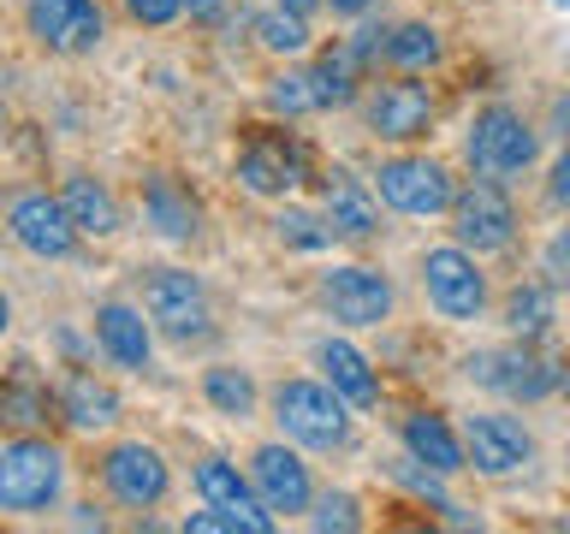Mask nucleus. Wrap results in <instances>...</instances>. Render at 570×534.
<instances>
[{
    "mask_svg": "<svg viewBox=\"0 0 570 534\" xmlns=\"http://www.w3.org/2000/svg\"><path fill=\"white\" fill-rule=\"evenodd\" d=\"M267 409H274L279 434L303 445V452H345L356 434L351 404L338 398L333 380H309V374H285V380L267 392Z\"/></svg>",
    "mask_w": 570,
    "mask_h": 534,
    "instance_id": "f257e3e1",
    "label": "nucleus"
},
{
    "mask_svg": "<svg viewBox=\"0 0 570 534\" xmlns=\"http://www.w3.org/2000/svg\"><path fill=\"white\" fill-rule=\"evenodd\" d=\"M463 160H470V172L505 185V178H523L541 160V131L511 101H488L470 119V131H463Z\"/></svg>",
    "mask_w": 570,
    "mask_h": 534,
    "instance_id": "f03ea898",
    "label": "nucleus"
},
{
    "mask_svg": "<svg viewBox=\"0 0 570 534\" xmlns=\"http://www.w3.org/2000/svg\"><path fill=\"white\" fill-rule=\"evenodd\" d=\"M66 493V452L42 434H18L0 445V511L36 516L53 511Z\"/></svg>",
    "mask_w": 570,
    "mask_h": 534,
    "instance_id": "7ed1b4c3",
    "label": "nucleus"
},
{
    "mask_svg": "<svg viewBox=\"0 0 570 534\" xmlns=\"http://www.w3.org/2000/svg\"><path fill=\"white\" fill-rule=\"evenodd\" d=\"M463 374H470L475 386L499 392V398H511V404H541L547 392L564 386V363H552L541 350V338H517L505 350H475L470 363H463Z\"/></svg>",
    "mask_w": 570,
    "mask_h": 534,
    "instance_id": "20e7f679",
    "label": "nucleus"
},
{
    "mask_svg": "<svg viewBox=\"0 0 570 534\" xmlns=\"http://www.w3.org/2000/svg\"><path fill=\"white\" fill-rule=\"evenodd\" d=\"M422 291H428V309L440 320H481L488 315V274H481V256L463 244H440V249H422Z\"/></svg>",
    "mask_w": 570,
    "mask_h": 534,
    "instance_id": "39448f33",
    "label": "nucleus"
},
{
    "mask_svg": "<svg viewBox=\"0 0 570 534\" xmlns=\"http://www.w3.org/2000/svg\"><path fill=\"white\" fill-rule=\"evenodd\" d=\"M315 303L321 315L338 320V327H386L392 309H399V291H392V279L381 267H363V261H338L327 274L315 279Z\"/></svg>",
    "mask_w": 570,
    "mask_h": 534,
    "instance_id": "423d86ee",
    "label": "nucleus"
},
{
    "mask_svg": "<svg viewBox=\"0 0 570 534\" xmlns=\"http://www.w3.org/2000/svg\"><path fill=\"white\" fill-rule=\"evenodd\" d=\"M445 220H452V244L475 249V256H499V249L517 244V208L499 178H481L470 172L452 196V208H445Z\"/></svg>",
    "mask_w": 570,
    "mask_h": 534,
    "instance_id": "0eeeda50",
    "label": "nucleus"
},
{
    "mask_svg": "<svg viewBox=\"0 0 570 534\" xmlns=\"http://www.w3.org/2000/svg\"><path fill=\"white\" fill-rule=\"evenodd\" d=\"M374 196H381L392 214L434 220V214L452 208L458 178L445 172V160H434V155H386L381 167H374Z\"/></svg>",
    "mask_w": 570,
    "mask_h": 534,
    "instance_id": "6e6552de",
    "label": "nucleus"
},
{
    "mask_svg": "<svg viewBox=\"0 0 570 534\" xmlns=\"http://www.w3.org/2000/svg\"><path fill=\"white\" fill-rule=\"evenodd\" d=\"M142 315L155 320L160 338L173 345H203L214 333V309H208V291L196 274H178V267H155L142 279Z\"/></svg>",
    "mask_w": 570,
    "mask_h": 534,
    "instance_id": "1a4fd4ad",
    "label": "nucleus"
},
{
    "mask_svg": "<svg viewBox=\"0 0 570 534\" xmlns=\"http://www.w3.org/2000/svg\"><path fill=\"white\" fill-rule=\"evenodd\" d=\"M101 487L125 511H155V505H167V493H173V469H167V457H160V445L119 439L101 452Z\"/></svg>",
    "mask_w": 570,
    "mask_h": 534,
    "instance_id": "9d476101",
    "label": "nucleus"
},
{
    "mask_svg": "<svg viewBox=\"0 0 570 534\" xmlns=\"http://www.w3.org/2000/svg\"><path fill=\"white\" fill-rule=\"evenodd\" d=\"M434 113H440V101H434V89H428V83H416V71H399V78L374 83L363 96V125L381 142H416V137H428Z\"/></svg>",
    "mask_w": 570,
    "mask_h": 534,
    "instance_id": "9b49d317",
    "label": "nucleus"
},
{
    "mask_svg": "<svg viewBox=\"0 0 570 534\" xmlns=\"http://www.w3.org/2000/svg\"><path fill=\"white\" fill-rule=\"evenodd\" d=\"M458 434H463V452H470V469L488 481H505L534 463V434L505 409H475V416H463Z\"/></svg>",
    "mask_w": 570,
    "mask_h": 534,
    "instance_id": "f8f14e48",
    "label": "nucleus"
},
{
    "mask_svg": "<svg viewBox=\"0 0 570 534\" xmlns=\"http://www.w3.org/2000/svg\"><path fill=\"white\" fill-rule=\"evenodd\" d=\"M7 231H12V244L30 249L36 261H66L71 249H78V238H83V231L71 226L66 202L48 196V190H18L7 202Z\"/></svg>",
    "mask_w": 570,
    "mask_h": 534,
    "instance_id": "ddd939ff",
    "label": "nucleus"
},
{
    "mask_svg": "<svg viewBox=\"0 0 570 534\" xmlns=\"http://www.w3.org/2000/svg\"><path fill=\"white\" fill-rule=\"evenodd\" d=\"M249 481H256L262 505L274 516H309L315 505V481H309V463L297 457L292 439H267L249 452Z\"/></svg>",
    "mask_w": 570,
    "mask_h": 534,
    "instance_id": "4468645a",
    "label": "nucleus"
},
{
    "mask_svg": "<svg viewBox=\"0 0 570 534\" xmlns=\"http://www.w3.org/2000/svg\"><path fill=\"white\" fill-rule=\"evenodd\" d=\"M24 24L36 36V48H48V53H89L107 36V18L96 0H30Z\"/></svg>",
    "mask_w": 570,
    "mask_h": 534,
    "instance_id": "2eb2a0df",
    "label": "nucleus"
},
{
    "mask_svg": "<svg viewBox=\"0 0 570 534\" xmlns=\"http://www.w3.org/2000/svg\"><path fill=\"white\" fill-rule=\"evenodd\" d=\"M321 220L333 226L338 244H368L381 231V196L351 167H327L321 172Z\"/></svg>",
    "mask_w": 570,
    "mask_h": 534,
    "instance_id": "dca6fc26",
    "label": "nucleus"
},
{
    "mask_svg": "<svg viewBox=\"0 0 570 534\" xmlns=\"http://www.w3.org/2000/svg\"><path fill=\"white\" fill-rule=\"evenodd\" d=\"M196 493H203V505H220V511H232L244 523V534H274V523L279 516L262 505V493H256V481H249L232 457H203L196 463Z\"/></svg>",
    "mask_w": 570,
    "mask_h": 534,
    "instance_id": "f3484780",
    "label": "nucleus"
},
{
    "mask_svg": "<svg viewBox=\"0 0 570 534\" xmlns=\"http://www.w3.org/2000/svg\"><path fill=\"white\" fill-rule=\"evenodd\" d=\"M96 345L114 368L142 374L155 363V320L142 315V303H96Z\"/></svg>",
    "mask_w": 570,
    "mask_h": 534,
    "instance_id": "a211bd4d",
    "label": "nucleus"
},
{
    "mask_svg": "<svg viewBox=\"0 0 570 534\" xmlns=\"http://www.w3.org/2000/svg\"><path fill=\"white\" fill-rule=\"evenodd\" d=\"M142 220H149L167 244H190L203 231V202L190 196V185H178L173 172L142 178Z\"/></svg>",
    "mask_w": 570,
    "mask_h": 534,
    "instance_id": "6ab92c4d",
    "label": "nucleus"
},
{
    "mask_svg": "<svg viewBox=\"0 0 570 534\" xmlns=\"http://www.w3.org/2000/svg\"><path fill=\"white\" fill-rule=\"evenodd\" d=\"M399 439H404L410 457L428 463V469H440V475H463V469H470L463 434L440 416V409H410V416L399 422Z\"/></svg>",
    "mask_w": 570,
    "mask_h": 534,
    "instance_id": "aec40b11",
    "label": "nucleus"
},
{
    "mask_svg": "<svg viewBox=\"0 0 570 534\" xmlns=\"http://www.w3.org/2000/svg\"><path fill=\"white\" fill-rule=\"evenodd\" d=\"M315 363H321V374L338 386V398H345L351 409H374V404H381V374H374V363L351 345V338H321Z\"/></svg>",
    "mask_w": 570,
    "mask_h": 534,
    "instance_id": "412c9836",
    "label": "nucleus"
},
{
    "mask_svg": "<svg viewBox=\"0 0 570 534\" xmlns=\"http://www.w3.org/2000/svg\"><path fill=\"white\" fill-rule=\"evenodd\" d=\"M303 178V155L285 149V142H249L238 155V185L249 196H292Z\"/></svg>",
    "mask_w": 570,
    "mask_h": 534,
    "instance_id": "4be33fe9",
    "label": "nucleus"
},
{
    "mask_svg": "<svg viewBox=\"0 0 570 534\" xmlns=\"http://www.w3.org/2000/svg\"><path fill=\"white\" fill-rule=\"evenodd\" d=\"M511 338H547L552 320H559V285L552 279H523L505 291V309H499Z\"/></svg>",
    "mask_w": 570,
    "mask_h": 534,
    "instance_id": "5701e85b",
    "label": "nucleus"
},
{
    "mask_svg": "<svg viewBox=\"0 0 570 534\" xmlns=\"http://www.w3.org/2000/svg\"><path fill=\"white\" fill-rule=\"evenodd\" d=\"M60 202H66L71 226H78L83 238H114V231H119V202H114V190H107L101 178L71 172L66 190H60Z\"/></svg>",
    "mask_w": 570,
    "mask_h": 534,
    "instance_id": "b1692460",
    "label": "nucleus"
},
{
    "mask_svg": "<svg viewBox=\"0 0 570 534\" xmlns=\"http://www.w3.org/2000/svg\"><path fill=\"white\" fill-rule=\"evenodd\" d=\"M60 416L71 427H83V434H96V427H114L119 422V392L96 380V374H66V386H60Z\"/></svg>",
    "mask_w": 570,
    "mask_h": 534,
    "instance_id": "393cba45",
    "label": "nucleus"
},
{
    "mask_svg": "<svg viewBox=\"0 0 570 534\" xmlns=\"http://www.w3.org/2000/svg\"><path fill=\"white\" fill-rule=\"evenodd\" d=\"M315 71V89H321V107H351L356 101V83H363V60H356V53L338 42V48H327L321 53V60L309 66Z\"/></svg>",
    "mask_w": 570,
    "mask_h": 534,
    "instance_id": "a878e982",
    "label": "nucleus"
},
{
    "mask_svg": "<svg viewBox=\"0 0 570 534\" xmlns=\"http://www.w3.org/2000/svg\"><path fill=\"white\" fill-rule=\"evenodd\" d=\"M203 398L220 409V416L249 422V416H256V404H262V392H256V380H249L244 368H203Z\"/></svg>",
    "mask_w": 570,
    "mask_h": 534,
    "instance_id": "bb28decb",
    "label": "nucleus"
},
{
    "mask_svg": "<svg viewBox=\"0 0 570 534\" xmlns=\"http://www.w3.org/2000/svg\"><path fill=\"white\" fill-rule=\"evenodd\" d=\"M440 60V30L422 24V18H404V24L386 30V66L399 71H428Z\"/></svg>",
    "mask_w": 570,
    "mask_h": 534,
    "instance_id": "cd10ccee",
    "label": "nucleus"
},
{
    "mask_svg": "<svg viewBox=\"0 0 570 534\" xmlns=\"http://www.w3.org/2000/svg\"><path fill=\"white\" fill-rule=\"evenodd\" d=\"M256 42L267 53H279V60H297V53H309V18H297V12H285V7H267L256 12Z\"/></svg>",
    "mask_w": 570,
    "mask_h": 534,
    "instance_id": "c85d7f7f",
    "label": "nucleus"
},
{
    "mask_svg": "<svg viewBox=\"0 0 570 534\" xmlns=\"http://www.w3.org/2000/svg\"><path fill=\"white\" fill-rule=\"evenodd\" d=\"M267 107L285 119H297V113H327L321 107V89H315V71L309 66H292V71H279L274 83H267Z\"/></svg>",
    "mask_w": 570,
    "mask_h": 534,
    "instance_id": "c756f323",
    "label": "nucleus"
},
{
    "mask_svg": "<svg viewBox=\"0 0 570 534\" xmlns=\"http://www.w3.org/2000/svg\"><path fill=\"white\" fill-rule=\"evenodd\" d=\"M0 422H18V427L48 422V386H36L30 368H18L12 380L0 386Z\"/></svg>",
    "mask_w": 570,
    "mask_h": 534,
    "instance_id": "7c9ffc66",
    "label": "nucleus"
},
{
    "mask_svg": "<svg viewBox=\"0 0 570 534\" xmlns=\"http://www.w3.org/2000/svg\"><path fill=\"white\" fill-rule=\"evenodd\" d=\"M279 238L292 244V249H327V244H338L333 238V226L321 220V214H309V208H279Z\"/></svg>",
    "mask_w": 570,
    "mask_h": 534,
    "instance_id": "2f4dec72",
    "label": "nucleus"
},
{
    "mask_svg": "<svg viewBox=\"0 0 570 534\" xmlns=\"http://www.w3.org/2000/svg\"><path fill=\"white\" fill-rule=\"evenodd\" d=\"M309 528H338V534H356L363 516H356V498L351 493H321L309 505Z\"/></svg>",
    "mask_w": 570,
    "mask_h": 534,
    "instance_id": "473e14b6",
    "label": "nucleus"
},
{
    "mask_svg": "<svg viewBox=\"0 0 570 534\" xmlns=\"http://www.w3.org/2000/svg\"><path fill=\"white\" fill-rule=\"evenodd\" d=\"M125 12H131L137 24H149V30H160V24H173V18L185 12V0H125Z\"/></svg>",
    "mask_w": 570,
    "mask_h": 534,
    "instance_id": "72a5a7b5",
    "label": "nucleus"
},
{
    "mask_svg": "<svg viewBox=\"0 0 570 534\" xmlns=\"http://www.w3.org/2000/svg\"><path fill=\"white\" fill-rule=\"evenodd\" d=\"M547 279L552 285H570V226H559V231H552V238H547Z\"/></svg>",
    "mask_w": 570,
    "mask_h": 534,
    "instance_id": "f704fd0d",
    "label": "nucleus"
},
{
    "mask_svg": "<svg viewBox=\"0 0 570 534\" xmlns=\"http://www.w3.org/2000/svg\"><path fill=\"white\" fill-rule=\"evenodd\" d=\"M547 202L570 214V142L559 149V160H552V172H547Z\"/></svg>",
    "mask_w": 570,
    "mask_h": 534,
    "instance_id": "c9c22d12",
    "label": "nucleus"
},
{
    "mask_svg": "<svg viewBox=\"0 0 570 534\" xmlns=\"http://www.w3.org/2000/svg\"><path fill=\"white\" fill-rule=\"evenodd\" d=\"M327 12H333V18H368L374 0H327Z\"/></svg>",
    "mask_w": 570,
    "mask_h": 534,
    "instance_id": "e433bc0d",
    "label": "nucleus"
},
{
    "mask_svg": "<svg viewBox=\"0 0 570 534\" xmlns=\"http://www.w3.org/2000/svg\"><path fill=\"white\" fill-rule=\"evenodd\" d=\"M552 131H559V137L570 142V96H559V101H552Z\"/></svg>",
    "mask_w": 570,
    "mask_h": 534,
    "instance_id": "4c0bfd02",
    "label": "nucleus"
},
{
    "mask_svg": "<svg viewBox=\"0 0 570 534\" xmlns=\"http://www.w3.org/2000/svg\"><path fill=\"white\" fill-rule=\"evenodd\" d=\"M220 7H226V0H185L190 18H220Z\"/></svg>",
    "mask_w": 570,
    "mask_h": 534,
    "instance_id": "58836bf2",
    "label": "nucleus"
},
{
    "mask_svg": "<svg viewBox=\"0 0 570 534\" xmlns=\"http://www.w3.org/2000/svg\"><path fill=\"white\" fill-rule=\"evenodd\" d=\"M279 7H285V12H297V18H315L321 7H327V0H279Z\"/></svg>",
    "mask_w": 570,
    "mask_h": 534,
    "instance_id": "ea45409f",
    "label": "nucleus"
},
{
    "mask_svg": "<svg viewBox=\"0 0 570 534\" xmlns=\"http://www.w3.org/2000/svg\"><path fill=\"white\" fill-rule=\"evenodd\" d=\"M7 327H12V297L0 291V338H7Z\"/></svg>",
    "mask_w": 570,
    "mask_h": 534,
    "instance_id": "a19ab883",
    "label": "nucleus"
},
{
    "mask_svg": "<svg viewBox=\"0 0 570 534\" xmlns=\"http://www.w3.org/2000/svg\"><path fill=\"white\" fill-rule=\"evenodd\" d=\"M559 392H564V409H570V368H564V386Z\"/></svg>",
    "mask_w": 570,
    "mask_h": 534,
    "instance_id": "79ce46f5",
    "label": "nucleus"
},
{
    "mask_svg": "<svg viewBox=\"0 0 570 534\" xmlns=\"http://www.w3.org/2000/svg\"><path fill=\"white\" fill-rule=\"evenodd\" d=\"M0 125H7V96H0Z\"/></svg>",
    "mask_w": 570,
    "mask_h": 534,
    "instance_id": "37998d69",
    "label": "nucleus"
}]
</instances>
